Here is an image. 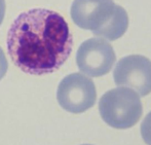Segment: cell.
Wrapping results in <instances>:
<instances>
[{
	"label": "cell",
	"mask_w": 151,
	"mask_h": 145,
	"mask_svg": "<svg viewBox=\"0 0 151 145\" xmlns=\"http://www.w3.org/2000/svg\"><path fill=\"white\" fill-rule=\"evenodd\" d=\"M102 119L108 126L118 130L134 127L143 113L140 96L134 89L118 87L106 92L99 102Z\"/></svg>",
	"instance_id": "3957f363"
},
{
	"label": "cell",
	"mask_w": 151,
	"mask_h": 145,
	"mask_svg": "<svg viewBox=\"0 0 151 145\" xmlns=\"http://www.w3.org/2000/svg\"><path fill=\"white\" fill-rule=\"evenodd\" d=\"M97 99L93 82L81 73H72L62 79L57 91V100L64 110L82 113L93 107Z\"/></svg>",
	"instance_id": "277c9868"
},
{
	"label": "cell",
	"mask_w": 151,
	"mask_h": 145,
	"mask_svg": "<svg viewBox=\"0 0 151 145\" xmlns=\"http://www.w3.org/2000/svg\"><path fill=\"white\" fill-rule=\"evenodd\" d=\"M142 139L147 145H151V111L143 119L140 128Z\"/></svg>",
	"instance_id": "52a82bcc"
},
{
	"label": "cell",
	"mask_w": 151,
	"mask_h": 145,
	"mask_svg": "<svg viewBox=\"0 0 151 145\" xmlns=\"http://www.w3.org/2000/svg\"><path fill=\"white\" fill-rule=\"evenodd\" d=\"M82 145H91V144H82Z\"/></svg>",
	"instance_id": "30bf717a"
},
{
	"label": "cell",
	"mask_w": 151,
	"mask_h": 145,
	"mask_svg": "<svg viewBox=\"0 0 151 145\" xmlns=\"http://www.w3.org/2000/svg\"><path fill=\"white\" fill-rule=\"evenodd\" d=\"M116 61V56L109 41L93 37L82 42L76 53V64L79 70L91 77L109 73Z\"/></svg>",
	"instance_id": "5b68a950"
},
{
	"label": "cell",
	"mask_w": 151,
	"mask_h": 145,
	"mask_svg": "<svg viewBox=\"0 0 151 145\" xmlns=\"http://www.w3.org/2000/svg\"><path fill=\"white\" fill-rule=\"evenodd\" d=\"M7 52L23 72L42 75L57 71L72 52L73 37L65 19L45 8L22 12L7 33Z\"/></svg>",
	"instance_id": "6da1fadb"
},
{
	"label": "cell",
	"mask_w": 151,
	"mask_h": 145,
	"mask_svg": "<svg viewBox=\"0 0 151 145\" xmlns=\"http://www.w3.org/2000/svg\"><path fill=\"white\" fill-rule=\"evenodd\" d=\"M70 14L79 28L109 41L120 38L129 26L125 9L113 0H74Z\"/></svg>",
	"instance_id": "7a4b0ae2"
},
{
	"label": "cell",
	"mask_w": 151,
	"mask_h": 145,
	"mask_svg": "<svg viewBox=\"0 0 151 145\" xmlns=\"http://www.w3.org/2000/svg\"><path fill=\"white\" fill-rule=\"evenodd\" d=\"M7 68H8V63L7 60H6L5 54L2 50V48H0V80L4 77V75L7 72Z\"/></svg>",
	"instance_id": "ba28073f"
},
{
	"label": "cell",
	"mask_w": 151,
	"mask_h": 145,
	"mask_svg": "<svg viewBox=\"0 0 151 145\" xmlns=\"http://www.w3.org/2000/svg\"><path fill=\"white\" fill-rule=\"evenodd\" d=\"M5 0H0V25H1L2 21L4 19V16H5Z\"/></svg>",
	"instance_id": "9c48e42d"
},
{
	"label": "cell",
	"mask_w": 151,
	"mask_h": 145,
	"mask_svg": "<svg viewBox=\"0 0 151 145\" xmlns=\"http://www.w3.org/2000/svg\"><path fill=\"white\" fill-rule=\"evenodd\" d=\"M113 78L116 86L129 87L145 97L151 93V61L141 55L124 57L116 64Z\"/></svg>",
	"instance_id": "8992f818"
}]
</instances>
